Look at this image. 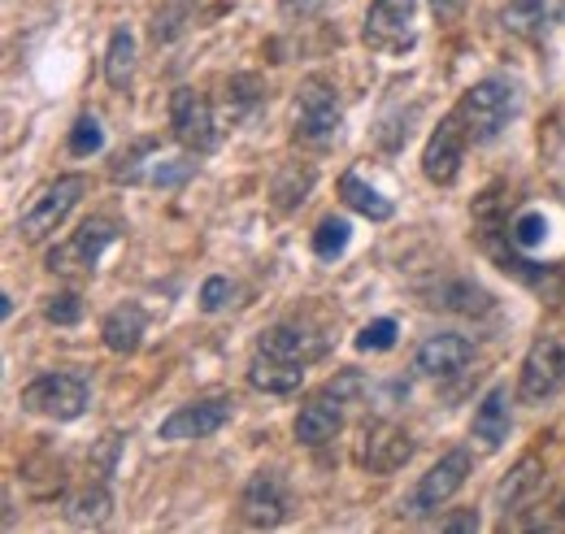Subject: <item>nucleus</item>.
I'll return each mask as SVG.
<instances>
[{
	"mask_svg": "<svg viewBox=\"0 0 565 534\" xmlns=\"http://www.w3.org/2000/svg\"><path fill=\"white\" fill-rule=\"evenodd\" d=\"M452 114L461 118L470 143H492L495 135L509 127V118L518 114V87L509 78H483L461 96V105Z\"/></svg>",
	"mask_w": 565,
	"mask_h": 534,
	"instance_id": "nucleus-1",
	"label": "nucleus"
},
{
	"mask_svg": "<svg viewBox=\"0 0 565 534\" xmlns=\"http://www.w3.org/2000/svg\"><path fill=\"white\" fill-rule=\"evenodd\" d=\"M83 192H87V179H83V174H62V179H53L49 188H40V196L26 204V213L18 217V235H22L26 244H44V239L71 217V209L83 201Z\"/></svg>",
	"mask_w": 565,
	"mask_h": 534,
	"instance_id": "nucleus-2",
	"label": "nucleus"
},
{
	"mask_svg": "<svg viewBox=\"0 0 565 534\" xmlns=\"http://www.w3.org/2000/svg\"><path fill=\"white\" fill-rule=\"evenodd\" d=\"M87 378L71 374V370H57V374H40L35 383L22 387V408L35 413V417H53V421H74L87 413Z\"/></svg>",
	"mask_w": 565,
	"mask_h": 534,
	"instance_id": "nucleus-3",
	"label": "nucleus"
},
{
	"mask_svg": "<svg viewBox=\"0 0 565 534\" xmlns=\"http://www.w3.org/2000/svg\"><path fill=\"white\" fill-rule=\"evenodd\" d=\"M340 135V96L331 83L309 78L296 96V122H291V139L309 143V148H327Z\"/></svg>",
	"mask_w": 565,
	"mask_h": 534,
	"instance_id": "nucleus-4",
	"label": "nucleus"
},
{
	"mask_svg": "<svg viewBox=\"0 0 565 534\" xmlns=\"http://www.w3.org/2000/svg\"><path fill=\"white\" fill-rule=\"evenodd\" d=\"M565 392V334H544L531 343L522 374H518V396L526 404H544Z\"/></svg>",
	"mask_w": 565,
	"mask_h": 534,
	"instance_id": "nucleus-5",
	"label": "nucleus"
},
{
	"mask_svg": "<svg viewBox=\"0 0 565 534\" xmlns=\"http://www.w3.org/2000/svg\"><path fill=\"white\" fill-rule=\"evenodd\" d=\"M466 478H470V452H466V448L444 452V457H439V461L418 478V487H414V495L401 504V513H409V517H426V513H435L439 504H448V500L466 487Z\"/></svg>",
	"mask_w": 565,
	"mask_h": 534,
	"instance_id": "nucleus-6",
	"label": "nucleus"
},
{
	"mask_svg": "<svg viewBox=\"0 0 565 534\" xmlns=\"http://www.w3.org/2000/svg\"><path fill=\"white\" fill-rule=\"evenodd\" d=\"M287 513H291V491H287L282 473L279 469H257L244 482V491H239V517H244V526L275 531V526L287 522Z\"/></svg>",
	"mask_w": 565,
	"mask_h": 534,
	"instance_id": "nucleus-7",
	"label": "nucleus"
},
{
	"mask_svg": "<svg viewBox=\"0 0 565 534\" xmlns=\"http://www.w3.org/2000/svg\"><path fill=\"white\" fill-rule=\"evenodd\" d=\"M235 417V400L231 396H205V400L179 404L166 421H161V439L166 444H188V439H210L226 421Z\"/></svg>",
	"mask_w": 565,
	"mask_h": 534,
	"instance_id": "nucleus-8",
	"label": "nucleus"
},
{
	"mask_svg": "<svg viewBox=\"0 0 565 534\" xmlns=\"http://www.w3.org/2000/svg\"><path fill=\"white\" fill-rule=\"evenodd\" d=\"M170 131L188 152H213L217 148V127H213L210 100L196 87H179L170 96Z\"/></svg>",
	"mask_w": 565,
	"mask_h": 534,
	"instance_id": "nucleus-9",
	"label": "nucleus"
},
{
	"mask_svg": "<svg viewBox=\"0 0 565 534\" xmlns=\"http://www.w3.org/2000/svg\"><path fill=\"white\" fill-rule=\"evenodd\" d=\"M414 13H418V0H370V13H365V44L379 49V53H401L414 44Z\"/></svg>",
	"mask_w": 565,
	"mask_h": 534,
	"instance_id": "nucleus-10",
	"label": "nucleus"
},
{
	"mask_svg": "<svg viewBox=\"0 0 565 534\" xmlns=\"http://www.w3.org/2000/svg\"><path fill=\"white\" fill-rule=\"evenodd\" d=\"M466 143H470V135H466V127H461L457 114H448V118L435 127V135L426 139L423 174L435 183V188H452V183H457L461 161H466Z\"/></svg>",
	"mask_w": 565,
	"mask_h": 534,
	"instance_id": "nucleus-11",
	"label": "nucleus"
},
{
	"mask_svg": "<svg viewBox=\"0 0 565 534\" xmlns=\"http://www.w3.org/2000/svg\"><path fill=\"white\" fill-rule=\"evenodd\" d=\"M118 239V222L109 217H87L78 231H74L71 244L53 248L49 253V269L53 274H66V269H96V261L105 257V248Z\"/></svg>",
	"mask_w": 565,
	"mask_h": 534,
	"instance_id": "nucleus-12",
	"label": "nucleus"
},
{
	"mask_svg": "<svg viewBox=\"0 0 565 534\" xmlns=\"http://www.w3.org/2000/svg\"><path fill=\"white\" fill-rule=\"evenodd\" d=\"M470 361H475V343L466 334H452V331L430 334V339H423V348L414 352V370L423 378H435V383L461 374Z\"/></svg>",
	"mask_w": 565,
	"mask_h": 534,
	"instance_id": "nucleus-13",
	"label": "nucleus"
},
{
	"mask_svg": "<svg viewBox=\"0 0 565 534\" xmlns=\"http://www.w3.org/2000/svg\"><path fill=\"white\" fill-rule=\"evenodd\" d=\"M409 457H414V439H409V430H401V426H392V421H379V426L365 430L361 466L370 469V473H392V469L405 466Z\"/></svg>",
	"mask_w": 565,
	"mask_h": 534,
	"instance_id": "nucleus-14",
	"label": "nucleus"
},
{
	"mask_svg": "<svg viewBox=\"0 0 565 534\" xmlns=\"http://www.w3.org/2000/svg\"><path fill=\"white\" fill-rule=\"evenodd\" d=\"M513 430V400H509V387L495 383L492 392L483 396V404L475 408V426H470V439H479L483 452H500L504 439Z\"/></svg>",
	"mask_w": 565,
	"mask_h": 534,
	"instance_id": "nucleus-15",
	"label": "nucleus"
},
{
	"mask_svg": "<svg viewBox=\"0 0 565 534\" xmlns=\"http://www.w3.org/2000/svg\"><path fill=\"white\" fill-rule=\"evenodd\" d=\"M257 352H275V356L309 365V361H318L327 352V339H318V334L309 331V327H300V322H279V327H270V331L262 334Z\"/></svg>",
	"mask_w": 565,
	"mask_h": 534,
	"instance_id": "nucleus-16",
	"label": "nucleus"
},
{
	"mask_svg": "<svg viewBox=\"0 0 565 534\" xmlns=\"http://www.w3.org/2000/svg\"><path fill=\"white\" fill-rule=\"evenodd\" d=\"M340 426H344V408H340V400H331V392L318 396V400H309L296 413V439H300L305 448L331 444V439L340 435Z\"/></svg>",
	"mask_w": 565,
	"mask_h": 534,
	"instance_id": "nucleus-17",
	"label": "nucleus"
},
{
	"mask_svg": "<svg viewBox=\"0 0 565 534\" xmlns=\"http://www.w3.org/2000/svg\"><path fill=\"white\" fill-rule=\"evenodd\" d=\"M248 383L257 392H266V396H291L305 383V365L287 361V356H275V352H257L253 365H248Z\"/></svg>",
	"mask_w": 565,
	"mask_h": 534,
	"instance_id": "nucleus-18",
	"label": "nucleus"
},
{
	"mask_svg": "<svg viewBox=\"0 0 565 534\" xmlns=\"http://www.w3.org/2000/svg\"><path fill=\"white\" fill-rule=\"evenodd\" d=\"M430 305H435V309H448V313H466V318H483V313L495 309L492 291L479 287L475 278H444V282L430 291Z\"/></svg>",
	"mask_w": 565,
	"mask_h": 534,
	"instance_id": "nucleus-19",
	"label": "nucleus"
},
{
	"mask_svg": "<svg viewBox=\"0 0 565 534\" xmlns=\"http://www.w3.org/2000/svg\"><path fill=\"white\" fill-rule=\"evenodd\" d=\"M109 513H114V495H109L105 478L83 482L78 491H71V495H66V522H71V526H78V531L105 526V522H109Z\"/></svg>",
	"mask_w": 565,
	"mask_h": 534,
	"instance_id": "nucleus-20",
	"label": "nucleus"
},
{
	"mask_svg": "<svg viewBox=\"0 0 565 534\" xmlns=\"http://www.w3.org/2000/svg\"><path fill=\"white\" fill-rule=\"evenodd\" d=\"M143 331H148V313H143L140 305L131 300V305H118V309L105 318V327H100V339H105V348H109V352H118V356H131V352H140Z\"/></svg>",
	"mask_w": 565,
	"mask_h": 534,
	"instance_id": "nucleus-21",
	"label": "nucleus"
},
{
	"mask_svg": "<svg viewBox=\"0 0 565 534\" xmlns=\"http://www.w3.org/2000/svg\"><path fill=\"white\" fill-rule=\"evenodd\" d=\"M540 482H544V461L540 457H522L513 473L495 487V509H504V513H518L535 491H540Z\"/></svg>",
	"mask_w": 565,
	"mask_h": 534,
	"instance_id": "nucleus-22",
	"label": "nucleus"
},
{
	"mask_svg": "<svg viewBox=\"0 0 565 534\" xmlns=\"http://www.w3.org/2000/svg\"><path fill=\"white\" fill-rule=\"evenodd\" d=\"M131 70H136V35L127 26H118L109 35V49H105V83L109 87H127Z\"/></svg>",
	"mask_w": 565,
	"mask_h": 534,
	"instance_id": "nucleus-23",
	"label": "nucleus"
},
{
	"mask_svg": "<svg viewBox=\"0 0 565 534\" xmlns=\"http://www.w3.org/2000/svg\"><path fill=\"white\" fill-rule=\"evenodd\" d=\"M340 196H344L349 209H356V213L370 217V222H387V217H392V201L379 196V192H374L370 183H361L356 174H344V179H340Z\"/></svg>",
	"mask_w": 565,
	"mask_h": 534,
	"instance_id": "nucleus-24",
	"label": "nucleus"
},
{
	"mask_svg": "<svg viewBox=\"0 0 565 534\" xmlns=\"http://www.w3.org/2000/svg\"><path fill=\"white\" fill-rule=\"evenodd\" d=\"M349 239H353V226H349V217H322L318 222V231H313V253L322 257V261H331V257H340L344 248H349Z\"/></svg>",
	"mask_w": 565,
	"mask_h": 534,
	"instance_id": "nucleus-25",
	"label": "nucleus"
},
{
	"mask_svg": "<svg viewBox=\"0 0 565 534\" xmlns=\"http://www.w3.org/2000/svg\"><path fill=\"white\" fill-rule=\"evenodd\" d=\"M544 22H548V0H513L509 13H504V26L518 31V35H544Z\"/></svg>",
	"mask_w": 565,
	"mask_h": 534,
	"instance_id": "nucleus-26",
	"label": "nucleus"
},
{
	"mask_svg": "<svg viewBox=\"0 0 565 534\" xmlns=\"http://www.w3.org/2000/svg\"><path fill=\"white\" fill-rule=\"evenodd\" d=\"M309 188H313V170L287 165V170L279 174V183H275V209H282V213H291L296 204H305V196H309Z\"/></svg>",
	"mask_w": 565,
	"mask_h": 534,
	"instance_id": "nucleus-27",
	"label": "nucleus"
},
{
	"mask_svg": "<svg viewBox=\"0 0 565 534\" xmlns=\"http://www.w3.org/2000/svg\"><path fill=\"white\" fill-rule=\"evenodd\" d=\"M105 148V127L96 114H78V122L71 127V152L74 157H92Z\"/></svg>",
	"mask_w": 565,
	"mask_h": 534,
	"instance_id": "nucleus-28",
	"label": "nucleus"
},
{
	"mask_svg": "<svg viewBox=\"0 0 565 534\" xmlns=\"http://www.w3.org/2000/svg\"><path fill=\"white\" fill-rule=\"evenodd\" d=\"M544 235H548V222H544V213H535V209L518 213V222L509 226V239H513L518 248H540Z\"/></svg>",
	"mask_w": 565,
	"mask_h": 534,
	"instance_id": "nucleus-29",
	"label": "nucleus"
},
{
	"mask_svg": "<svg viewBox=\"0 0 565 534\" xmlns=\"http://www.w3.org/2000/svg\"><path fill=\"white\" fill-rule=\"evenodd\" d=\"M44 318H49L53 327H78V318H83V300H78L74 291H57V296L44 300Z\"/></svg>",
	"mask_w": 565,
	"mask_h": 534,
	"instance_id": "nucleus-30",
	"label": "nucleus"
},
{
	"mask_svg": "<svg viewBox=\"0 0 565 534\" xmlns=\"http://www.w3.org/2000/svg\"><path fill=\"white\" fill-rule=\"evenodd\" d=\"M396 331H401V327H396L392 318H374V322H365V327H361L356 348H361V352H387V348L396 343Z\"/></svg>",
	"mask_w": 565,
	"mask_h": 534,
	"instance_id": "nucleus-31",
	"label": "nucleus"
},
{
	"mask_svg": "<svg viewBox=\"0 0 565 534\" xmlns=\"http://www.w3.org/2000/svg\"><path fill=\"white\" fill-rule=\"evenodd\" d=\"M231 296H235L231 278L213 274V278H205V287H201V309H205V313H217V309H226V305H231Z\"/></svg>",
	"mask_w": 565,
	"mask_h": 534,
	"instance_id": "nucleus-32",
	"label": "nucleus"
},
{
	"mask_svg": "<svg viewBox=\"0 0 565 534\" xmlns=\"http://www.w3.org/2000/svg\"><path fill=\"white\" fill-rule=\"evenodd\" d=\"M192 174V161H183V165H157L152 170V183H183Z\"/></svg>",
	"mask_w": 565,
	"mask_h": 534,
	"instance_id": "nucleus-33",
	"label": "nucleus"
},
{
	"mask_svg": "<svg viewBox=\"0 0 565 534\" xmlns=\"http://www.w3.org/2000/svg\"><path fill=\"white\" fill-rule=\"evenodd\" d=\"M461 9H466V0H430V13H435L439 22H452Z\"/></svg>",
	"mask_w": 565,
	"mask_h": 534,
	"instance_id": "nucleus-34",
	"label": "nucleus"
},
{
	"mask_svg": "<svg viewBox=\"0 0 565 534\" xmlns=\"http://www.w3.org/2000/svg\"><path fill=\"white\" fill-rule=\"evenodd\" d=\"M444 531H479V513H461V517H448Z\"/></svg>",
	"mask_w": 565,
	"mask_h": 534,
	"instance_id": "nucleus-35",
	"label": "nucleus"
},
{
	"mask_svg": "<svg viewBox=\"0 0 565 534\" xmlns=\"http://www.w3.org/2000/svg\"><path fill=\"white\" fill-rule=\"evenodd\" d=\"M318 4H322V0H282V13H291V18L300 13V18H305V13H313Z\"/></svg>",
	"mask_w": 565,
	"mask_h": 534,
	"instance_id": "nucleus-36",
	"label": "nucleus"
},
{
	"mask_svg": "<svg viewBox=\"0 0 565 534\" xmlns=\"http://www.w3.org/2000/svg\"><path fill=\"white\" fill-rule=\"evenodd\" d=\"M562 517H565V500H562Z\"/></svg>",
	"mask_w": 565,
	"mask_h": 534,
	"instance_id": "nucleus-37",
	"label": "nucleus"
}]
</instances>
